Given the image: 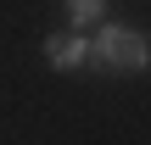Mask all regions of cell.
<instances>
[{"label": "cell", "instance_id": "obj_3", "mask_svg": "<svg viewBox=\"0 0 151 145\" xmlns=\"http://www.w3.org/2000/svg\"><path fill=\"white\" fill-rule=\"evenodd\" d=\"M67 17H73V28H101L106 22V0H67Z\"/></svg>", "mask_w": 151, "mask_h": 145}, {"label": "cell", "instance_id": "obj_2", "mask_svg": "<svg viewBox=\"0 0 151 145\" xmlns=\"http://www.w3.org/2000/svg\"><path fill=\"white\" fill-rule=\"evenodd\" d=\"M45 56H50L56 73H78V67L90 61V39H84V34H50V39H45Z\"/></svg>", "mask_w": 151, "mask_h": 145}, {"label": "cell", "instance_id": "obj_1", "mask_svg": "<svg viewBox=\"0 0 151 145\" xmlns=\"http://www.w3.org/2000/svg\"><path fill=\"white\" fill-rule=\"evenodd\" d=\"M90 61L101 73H146L151 67V39L140 28H123V22H101L95 39H90Z\"/></svg>", "mask_w": 151, "mask_h": 145}]
</instances>
